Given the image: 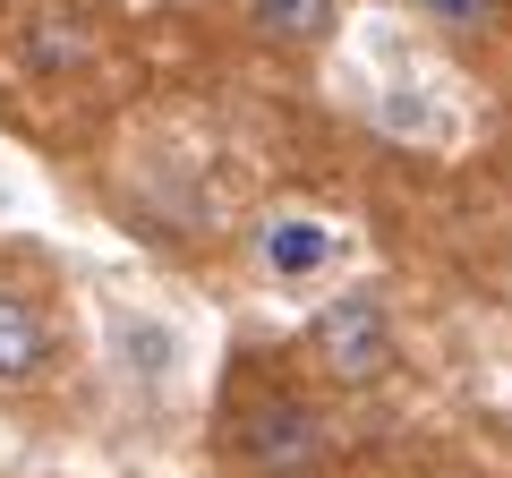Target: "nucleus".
Here are the masks:
<instances>
[{"instance_id": "f03ea898", "label": "nucleus", "mask_w": 512, "mask_h": 478, "mask_svg": "<svg viewBox=\"0 0 512 478\" xmlns=\"http://www.w3.org/2000/svg\"><path fill=\"white\" fill-rule=\"evenodd\" d=\"M308 350H316V368H325L333 385H376V376H393L402 342H393V308H384V291L325 299V308L308 316Z\"/></svg>"}, {"instance_id": "39448f33", "label": "nucleus", "mask_w": 512, "mask_h": 478, "mask_svg": "<svg viewBox=\"0 0 512 478\" xmlns=\"http://www.w3.org/2000/svg\"><path fill=\"white\" fill-rule=\"evenodd\" d=\"M333 18H342V0H248V26H256L265 43H291V52L325 43Z\"/></svg>"}, {"instance_id": "f257e3e1", "label": "nucleus", "mask_w": 512, "mask_h": 478, "mask_svg": "<svg viewBox=\"0 0 512 478\" xmlns=\"http://www.w3.org/2000/svg\"><path fill=\"white\" fill-rule=\"evenodd\" d=\"M222 444L248 478H316L333 453V427L308 393L291 385H265V393H239L231 419H222Z\"/></svg>"}, {"instance_id": "423d86ee", "label": "nucleus", "mask_w": 512, "mask_h": 478, "mask_svg": "<svg viewBox=\"0 0 512 478\" xmlns=\"http://www.w3.org/2000/svg\"><path fill=\"white\" fill-rule=\"evenodd\" d=\"M376 111H384V129H419V137H444V103H427L419 86H402V77H393V86L376 94Z\"/></svg>"}, {"instance_id": "20e7f679", "label": "nucleus", "mask_w": 512, "mask_h": 478, "mask_svg": "<svg viewBox=\"0 0 512 478\" xmlns=\"http://www.w3.org/2000/svg\"><path fill=\"white\" fill-rule=\"evenodd\" d=\"M342 257H350V231H333V222H316V214H274L256 231V265L274 282H291V291L342 274Z\"/></svg>"}, {"instance_id": "7ed1b4c3", "label": "nucleus", "mask_w": 512, "mask_h": 478, "mask_svg": "<svg viewBox=\"0 0 512 478\" xmlns=\"http://www.w3.org/2000/svg\"><path fill=\"white\" fill-rule=\"evenodd\" d=\"M60 359V316L43 291H26V282H0V393L18 385H43Z\"/></svg>"}, {"instance_id": "0eeeda50", "label": "nucleus", "mask_w": 512, "mask_h": 478, "mask_svg": "<svg viewBox=\"0 0 512 478\" xmlns=\"http://www.w3.org/2000/svg\"><path fill=\"white\" fill-rule=\"evenodd\" d=\"M419 18H436V26H495L504 18V0H410Z\"/></svg>"}]
</instances>
